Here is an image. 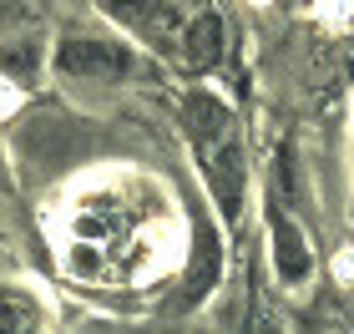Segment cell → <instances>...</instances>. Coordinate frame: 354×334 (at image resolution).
<instances>
[{"label": "cell", "mask_w": 354, "mask_h": 334, "mask_svg": "<svg viewBox=\"0 0 354 334\" xmlns=\"http://www.w3.org/2000/svg\"><path fill=\"white\" fill-rule=\"evenodd\" d=\"M203 167H207V178H213V187H218V203L228 213H238V183H243V152H238V137L233 132L213 137L203 147Z\"/></svg>", "instance_id": "cell-2"}, {"label": "cell", "mask_w": 354, "mask_h": 334, "mask_svg": "<svg viewBox=\"0 0 354 334\" xmlns=\"http://www.w3.org/2000/svg\"><path fill=\"white\" fill-rule=\"evenodd\" d=\"M273 263H279V274L288 284H299L309 274V243H304V233L288 218H273Z\"/></svg>", "instance_id": "cell-3"}, {"label": "cell", "mask_w": 354, "mask_h": 334, "mask_svg": "<svg viewBox=\"0 0 354 334\" xmlns=\"http://www.w3.org/2000/svg\"><path fill=\"white\" fill-rule=\"evenodd\" d=\"M56 66L71 76H122L132 66V51H122L111 41H91V36H66L56 51Z\"/></svg>", "instance_id": "cell-1"}, {"label": "cell", "mask_w": 354, "mask_h": 334, "mask_svg": "<svg viewBox=\"0 0 354 334\" xmlns=\"http://www.w3.org/2000/svg\"><path fill=\"white\" fill-rule=\"evenodd\" d=\"M187 61H192V71H213L218 61H223V21L218 15H198L187 30Z\"/></svg>", "instance_id": "cell-4"}, {"label": "cell", "mask_w": 354, "mask_h": 334, "mask_svg": "<svg viewBox=\"0 0 354 334\" xmlns=\"http://www.w3.org/2000/svg\"><path fill=\"white\" fill-rule=\"evenodd\" d=\"M187 127L198 142H213V137L228 132V106L218 97H187Z\"/></svg>", "instance_id": "cell-6"}, {"label": "cell", "mask_w": 354, "mask_h": 334, "mask_svg": "<svg viewBox=\"0 0 354 334\" xmlns=\"http://www.w3.org/2000/svg\"><path fill=\"white\" fill-rule=\"evenodd\" d=\"M218 279V233L198 223V238H192V263H187V294H207Z\"/></svg>", "instance_id": "cell-5"}, {"label": "cell", "mask_w": 354, "mask_h": 334, "mask_svg": "<svg viewBox=\"0 0 354 334\" xmlns=\"http://www.w3.org/2000/svg\"><path fill=\"white\" fill-rule=\"evenodd\" d=\"M162 6V0H102V10L106 15H117V21H132V26H142V21H152V10Z\"/></svg>", "instance_id": "cell-7"}, {"label": "cell", "mask_w": 354, "mask_h": 334, "mask_svg": "<svg viewBox=\"0 0 354 334\" xmlns=\"http://www.w3.org/2000/svg\"><path fill=\"white\" fill-rule=\"evenodd\" d=\"M71 263H76V274H91V268H96V253H91V248H76Z\"/></svg>", "instance_id": "cell-9"}, {"label": "cell", "mask_w": 354, "mask_h": 334, "mask_svg": "<svg viewBox=\"0 0 354 334\" xmlns=\"http://www.w3.org/2000/svg\"><path fill=\"white\" fill-rule=\"evenodd\" d=\"M30 61H36V46H15V51H10V71H15V76H26V71H30Z\"/></svg>", "instance_id": "cell-8"}]
</instances>
